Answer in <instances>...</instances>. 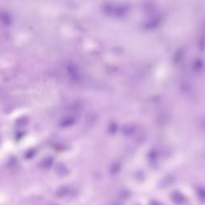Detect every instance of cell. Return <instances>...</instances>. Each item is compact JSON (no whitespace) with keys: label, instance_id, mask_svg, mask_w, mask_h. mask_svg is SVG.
<instances>
[{"label":"cell","instance_id":"cell-1","mask_svg":"<svg viewBox=\"0 0 205 205\" xmlns=\"http://www.w3.org/2000/svg\"><path fill=\"white\" fill-rule=\"evenodd\" d=\"M171 200L174 203L177 205H183L186 203L187 199L180 192L175 191L171 194Z\"/></svg>","mask_w":205,"mask_h":205},{"label":"cell","instance_id":"cell-2","mask_svg":"<svg viewBox=\"0 0 205 205\" xmlns=\"http://www.w3.org/2000/svg\"><path fill=\"white\" fill-rule=\"evenodd\" d=\"M54 164V158L53 157L48 156L43 159L40 161L39 167L43 169H49L51 168Z\"/></svg>","mask_w":205,"mask_h":205},{"label":"cell","instance_id":"cell-3","mask_svg":"<svg viewBox=\"0 0 205 205\" xmlns=\"http://www.w3.org/2000/svg\"><path fill=\"white\" fill-rule=\"evenodd\" d=\"M55 173H56L58 176H65L67 175H68L69 171L68 169H67V168L64 165L63 163H60L55 166Z\"/></svg>","mask_w":205,"mask_h":205},{"label":"cell","instance_id":"cell-4","mask_svg":"<svg viewBox=\"0 0 205 205\" xmlns=\"http://www.w3.org/2000/svg\"><path fill=\"white\" fill-rule=\"evenodd\" d=\"M69 193H70V187H67V186H62L56 191V196L58 197H60V198L66 196Z\"/></svg>","mask_w":205,"mask_h":205},{"label":"cell","instance_id":"cell-5","mask_svg":"<svg viewBox=\"0 0 205 205\" xmlns=\"http://www.w3.org/2000/svg\"><path fill=\"white\" fill-rule=\"evenodd\" d=\"M121 170V164L119 163V162H115L113 163L110 167V169H109V172H110L111 175H116L118 174Z\"/></svg>","mask_w":205,"mask_h":205},{"label":"cell","instance_id":"cell-6","mask_svg":"<svg viewBox=\"0 0 205 205\" xmlns=\"http://www.w3.org/2000/svg\"><path fill=\"white\" fill-rule=\"evenodd\" d=\"M196 192L198 195L199 198L201 200H205V187H199L196 188Z\"/></svg>","mask_w":205,"mask_h":205},{"label":"cell","instance_id":"cell-7","mask_svg":"<svg viewBox=\"0 0 205 205\" xmlns=\"http://www.w3.org/2000/svg\"><path fill=\"white\" fill-rule=\"evenodd\" d=\"M35 155H36V151H35V150H29V151H27L26 153H25L24 157L26 158V159H31V158H32V157H33Z\"/></svg>","mask_w":205,"mask_h":205},{"label":"cell","instance_id":"cell-8","mask_svg":"<svg viewBox=\"0 0 205 205\" xmlns=\"http://www.w3.org/2000/svg\"><path fill=\"white\" fill-rule=\"evenodd\" d=\"M148 158H149L150 161H155L157 159V153L155 151H152L148 155Z\"/></svg>","mask_w":205,"mask_h":205},{"label":"cell","instance_id":"cell-9","mask_svg":"<svg viewBox=\"0 0 205 205\" xmlns=\"http://www.w3.org/2000/svg\"><path fill=\"white\" fill-rule=\"evenodd\" d=\"M128 194H129V192H122L121 193V197L123 198H128Z\"/></svg>","mask_w":205,"mask_h":205},{"label":"cell","instance_id":"cell-10","mask_svg":"<svg viewBox=\"0 0 205 205\" xmlns=\"http://www.w3.org/2000/svg\"><path fill=\"white\" fill-rule=\"evenodd\" d=\"M150 205H163V204L159 203V202H158V201L152 200V202L150 203Z\"/></svg>","mask_w":205,"mask_h":205},{"label":"cell","instance_id":"cell-11","mask_svg":"<svg viewBox=\"0 0 205 205\" xmlns=\"http://www.w3.org/2000/svg\"><path fill=\"white\" fill-rule=\"evenodd\" d=\"M111 205H122V204H121V203H112Z\"/></svg>","mask_w":205,"mask_h":205},{"label":"cell","instance_id":"cell-12","mask_svg":"<svg viewBox=\"0 0 205 205\" xmlns=\"http://www.w3.org/2000/svg\"><path fill=\"white\" fill-rule=\"evenodd\" d=\"M134 205H139V204H134Z\"/></svg>","mask_w":205,"mask_h":205}]
</instances>
